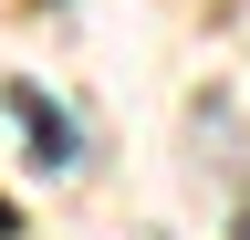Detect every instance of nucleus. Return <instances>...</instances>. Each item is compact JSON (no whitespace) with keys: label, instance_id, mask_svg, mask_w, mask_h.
I'll list each match as a JSON object with an SVG mask.
<instances>
[{"label":"nucleus","instance_id":"obj_1","mask_svg":"<svg viewBox=\"0 0 250 240\" xmlns=\"http://www.w3.org/2000/svg\"><path fill=\"white\" fill-rule=\"evenodd\" d=\"M0 105H11L21 157L42 167V177H73V167H83V126H73V105H62V94H42L31 73H11V84H0Z\"/></svg>","mask_w":250,"mask_h":240}]
</instances>
